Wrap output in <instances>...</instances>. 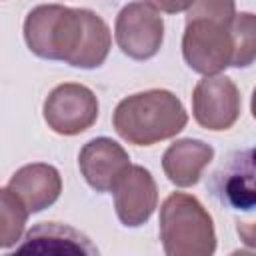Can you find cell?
Returning a JSON list of instances; mask_svg holds the SVG:
<instances>
[{"label": "cell", "instance_id": "obj_1", "mask_svg": "<svg viewBox=\"0 0 256 256\" xmlns=\"http://www.w3.org/2000/svg\"><path fill=\"white\" fill-rule=\"evenodd\" d=\"M24 40L38 58L84 70L102 66L112 44L108 24L96 12L62 4L32 8L24 20Z\"/></svg>", "mask_w": 256, "mask_h": 256}, {"label": "cell", "instance_id": "obj_2", "mask_svg": "<svg viewBox=\"0 0 256 256\" xmlns=\"http://www.w3.org/2000/svg\"><path fill=\"white\" fill-rule=\"evenodd\" d=\"M188 114L176 94L152 88L118 102L112 124L122 140L134 146H152L184 130Z\"/></svg>", "mask_w": 256, "mask_h": 256}, {"label": "cell", "instance_id": "obj_3", "mask_svg": "<svg viewBox=\"0 0 256 256\" xmlns=\"http://www.w3.org/2000/svg\"><path fill=\"white\" fill-rule=\"evenodd\" d=\"M160 240L168 256H210L216 232L208 210L198 198L174 192L160 208Z\"/></svg>", "mask_w": 256, "mask_h": 256}, {"label": "cell", "instance_id": "obj_4", "mask_svg": "<svg viewBox=\"0 0 256 256\" xmlns=\"http://www.w3.org/2000/svg\"><path fill=\"white\" fill-rule=\"evenodd\" d=\"M232 22H218L208 18L186 20L182 36V56L186 64L204 76L218 74L232 66Z\"/></svg>", "mask_w": 256, "mask_h": 256}, {"label": "cell", "instance_id": "obj_5", "mask_svg": "<svg viewBox=\"0 0 256 256\" xmlns=\"http://www.w3.org/2000/svg\"><path fill=\"white\" fill-rule=\"evenodd\" d=\"M118 48L132 60H148L158 54L164 40V20L146 2L126 4L114 24Z\"/></svg>", "mask_w": 256, "mask_h": 256}, {"label": "cell", "instance_id": "obj_6", "mask_svg": "<svg viewBox=\"0 0 256 256\" xmlns=\"http://www.w3.org/2000/svg\"><path fill=\"white\" fill-rule=\"evenodd\" d=\"M98 118L96 94L76 82L56 86L44 100V120L48 128L62 136H76L88 130Z\"/></svg>", "mask_w": 256, "mask_h": 256}, {"label": "cell", "instance_id": "obj_7", "mask_svg": "<svg viewBox=\"0 0 256 256\" xmlns=\"http://www.w3.org/2000/svg\"><path fill=\"white\" fill-rule=\"evenodd\" d=\"M210 192L226 208L242 212L256 210V144L236 150L226 158L212 174Z\"/></svg>", "mask_w": 256, "mask_h": 256}, {"label": "cell", "instance_id": "obj_8", "mask_svg": "<svg viewBox=\"0 0 256 256\" xmlns=\"http://www.w3.org/2000/svg\"><path fill=\"white\" fill-rule=\"evenodd\" d=\"M240 92L228 76H204L192 92L194 120L206 130H228L240 116Z\"/></svg>", "mask_w": 256, "mask_h": 256}, {"label": "cell", "instance_id": "obj_9", "mask_svg": "<svg viewBox=\"0 0 256 256\" xmlns=\"http://www.w3.org/2000/svg\"><path fill=\"white\" fill-rule=\"evenodd\" d=\"M78 166L92 190L112 192L132 164L128 152L118 142L100 136L82 146L78 154Z\"/></svg>", "mask_w": 256, "mask_h": 256}, {"label": "cell", "instance_id": "obj_10", "mask_svg": "<svg viewBox=\"0 0 256 256\" xmlns=\"http://www.w3.org/2000/svg\"><path fill=\"white\" fill-rule=\"evenodd\" d=\"M112 192L116 216L124 226H142L156 210L158 188L152 174L144 166H130V170L122 176Z\"/></svg>", "mask_w": 256, "mask_h": 256}, {"label": "cell", "instance_id": "obj_11", "mask_svg": "<svg viewBox=\"0 0 256 256\" xmlns=\"http://www.w3.org/2000/svg\"><path fill=\"white\" fill-rule=\"evenodd\" d=\"M14 254H98V248L80 230L58 224L40 222L32 226L20 244L14 246Z\"/></svg>", "mask_w": 256, "mask_h": 256}, {"label": "cell", "instance_id": "obj_12", "mask_svg": "<svg viewBox=\"0 0 256 256\" xmlns=\"http://www.w3.org/2000/svg\"><path fill=\"white\" fill-rule=\"evenodd\" d=\"M8 188L22 200L30 214H36L58 200L62 192V178L54 166L34 162L18 168L12 174Z\"/></svg>", "mask_w": 256, "mask_h": 256}, {"label": "cell", "instance_id": "obj_13", "mask_svg": "<svg viewBox=\"0 0 256 256\" xmlns=\"http://www.w3.org/2000/svg\"><path fill=\"white\" fill-rule=\"evenodd\" d=\"M212 158L214 148L210 144L196 138H182L166 148L162 156V170L174 186L188 188L200 180Z\"/></svg>", "mask_w": 256, "mask_h": 256}, {"label": "cell", "instance_id": "obj_14", "mask_svg": "<svg viewBox=\"0 0 256 256\" xmlns=\"http://www.w3.org/2000/svg\"><path fill=\"white\" fill-rule=\"evenodd\" d=\"M28 214L30 212L22 200L8 186H4L0 190V248H14L18 240H22Z\"/></svg>", "mask_w": 256, "mask_h": 256}, {"label": "cell", "instance_id": "obj_15", "mask_svg": "<svg viewBox=\"0 0 256 256\" xmlns=\"http://www.w3.org/2000/svg\"><path fill=\"white\" fill-rule=\"evenodd\" d=\"M232 66L248 68L256 62V14L240 12L232 20Z\"/></svg>", "mask_w": 256, "mask_h": 256}, {"label": "cell", "instance_id": "obj_16", "mask_svg": "<svg viewBox=\"0 0 256 256\" xmlns=\"http://www.w3.org/2000/svg\"><path fill=\"white\" fill-rule=\"evenodd\" d=\"M186 12H188L186 20L208 18V20L230 24L236 16V6H234V0H194Z\"/></svg>", "mask_w": 256, "mask_h": 256}, {"label": "cell", "instance_id": "obj_17", "mask_svg": "<svg viewBox=\"0 0 256 256\" xmlns=\"http://www.w3.org/2000/svg\"><path fill=\"white\" fill-rule=\"evenodd\" d=\"M146 4H150L152 8L160 10V12H166V14H178V12H184L192 6L194 0H144Z\"/></svg>", "mask_w": 256, "mask_h": 256}, {"label": "cell", "instance_id": "obj_18", "mask_svg": "<svg viewBox=\"0 0 256 256\" xmlns=\"http://www.w3.org/2000/svg\"><path fill=\"white\" fill-rule=\"evenodd\" d=\"M236 232L240 236V240L254 248L256 250V222H244V220H238L236 222Z\"/></svg>", "mask_w": 256, "mask_h": 256}, {"label": "cell", "instance_id": "obj_19", "mask_svg": "<svg viewBox=\"0 0 256 256\" xmlns=\"http://www.w3.org/2000/svg\"><path fill=\"white\" fill-rule=\"evenodd\" d=\"M250 110H252V116L256 118V88L252 92V102H250Z\"/></svg>", "mask_w": 256, "mask_h": 256}]
</instances>
